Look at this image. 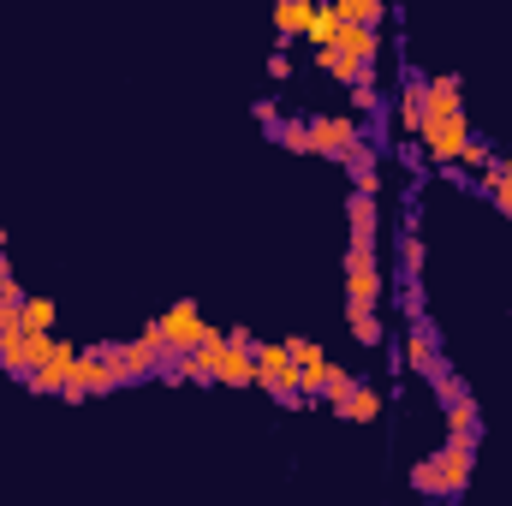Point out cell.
Segmentation results:
<instances>
[{"instance_id": "cell-1", "label": "cell", "mask_w": 512, "mask_h": 506, "mask_svg": "<svg viewBox=\"0 0 512 506\" xmlns=\"http://www.w3.org/2000/svg\"><path fill=\"white\" fill-rule=\"evenodd\" d=\"M423 102H429V114H423V143H429V161H459V149L471 143V131H465V114H459V84L453 78H435L429 90H423Z\"/></svg>"}, {"instance_id": "cell-2", "label": "cell", "mask_w": 512, "mask_h": 506, "mask_svg": "<svg viewBox=\"0 0 512 506\" xmlns=\"http://www.w3.org/2000/svg\"><path fill=\"white\" fill-rule=\"evenodd\" d=\"M465 477H471V441H465V435H453V441L435 453V465H429V471H417V489H447V495H459V489H465Z\"/></svg>"}, {"instance_id": "cell-3", "label": "cell", "mask_w": 512, "mask_h": 506, "mask_svg": "<svg viewBox=\"0 0 512 506\" xmlns=\"http://www.w3.org/2000/svg\"><path fill=\"white\" fill-rule=\"evenodd\" d=\"M256 381H262L268 393H280V399H304V387H298V364H292L286 346H256Z\"/></svg>"}, {"instance_id": "cell-4", "label": "cell", "mask_w": 512, "mask_h": 506, "mask_svg": "<svg viewBox=\"0 0 512 506\" xmlns=\"http://www.w3.org/2000/svg\"><path fill=\"white\" fill-rule=\"evenodd\" d=\"M161 340H167V352H191V346H203V334H209V322L197 316V304H173L161 322Z\"/></svg>"}, {"instance_id": "cell-5", "label": "cell", "mask_w": 512, "mask_h": 506, "mask_svg": "<svg viewBox=\"0 0 512 506\" xmlns=\"http://www.w3.org/2000/svg\"><path fill=\"white\" fill-rule=\"evenodd\" d=\"M161 352H167V340H161V328H149L137 346H120V352H108V358H114V376L131 381V376H149V370L161 364Z\"/></svg>"}, {"instance_id": "cell-6", "label": "cell", "mask_w": 512, "mask_h": 506, "mask_svg": "<svg viewBox=\"0 0 512 506\" xmlns=\"http://www.w3.org/2000/svg\"><path fill=\"white\" fill-rule=\"evenodd\" d=\"M364 137H358V126L346 120V114H322V120H310V149L316 155H352Z\"/></svg>"}, {"instance_id": "cell-7", "label": "cell", "mask_w": 512, "mask_h": 506, "mask_svg": "<svg viewBox=\"0 0 512 506\" xmlns=\"http://www.w3.org/2000/svg\"><path fill=\"white\" fill-rule=\"evenodd\" d=\"M114 358L108 352H78L72 358V381H66V393L72 399H84V393H102V387H114Z\"/></svg>"}, {"instance_id": "cell-8", "label": "cell", "mask_w": 512, "mask_h": 506, "mask_svg": "<svg viewBox=\"0 0 512 506\" xmlns=\"http://www.w3.org/2000/svg\"><path fill=\"white\" fill-rule=\"evenodd\" d=\"M286 352H292V364H298V387H304V399L328 387V370H334V364L322 358V346H310V340H286Z\"/></svg>"}, {"instance_id": "cell-9", "label": "cell", "mask_w": 512, "mask_h": 506, "mask_svg": "<svg viewBox=\"0 0 512 506\" xmlns=\"http://www.w3.org/2000/svg\"><path fill=\"white\" fill-rule=\"evenodd\" d=\"M72 358H78V352L54 340V346H48V358L30 370V387H36V393H66V381H72Z\"/></svg>"}, {"instance_id": "cell-10", "label": "cell", "mask_w": 512, "mask_h": 506, "mask_svg": "<svg viewBox=\"0 0 512 506\" xmlns=\"http://www.w3.org/2000/svg\"><path fill=\"white\" fill-rule=\"evenodd\" d=\"M376 292H382V274H376V268H346V298H352V310H376Z\"/></svg>"}, {"instance_id": "cell-11", "label": "cell", "mask_w": 512, "mask_h": 506, "mask_svg": "<svg viewBox=\"0 0 512 506\" xmlns=\"http://www.w3.org/2000/svg\"><path fill=\"white\" fill-rule=\"evenodd\" d=\"M310 12H316V0H280V6H274L280 36H304V30H310Z\"/></svg>"}, {"instance_id": "cell-12", "label": "cell", "mask_w": 512, "mask_h": 506, "mask_svg": "<svg viewBox=\"0 0 512 506\" xmlns=\"http://www.w3.org/2000/svg\"><path fill=\"white\" fill-rule=\"evenodd\" d=\"M340 417H346V423H376V417H382V399H376L370 387H352L346 405H340Z\"/></svg>"}, {"instance_id": "cell-13", "label": "cell", "mask_w": 512, "mask_h": 506, "mask_svg": "<svg viewBox=\"0 0 512 506\" xmlns=\"http://www.w3.org/2000/svg\"><path fill=\"white\" fill-rule=\"evenodd\" d=\"M340 24H346V18H340L334 6H316V12H310V30H304V42H316V48H328V42L340 36Z\"/></svg>"}, {"instance_id": "cell-14", "label": "cell", "mask_w": 512, "mask_h": 506, "mask_svg": "<svg viewBox=\"0 0 512 506\" xmlns=\"http://www.w3.org/2000/svg\"><path fill=\"white\" fill-rule=\"evenodd\" d=\"M352 239H370L376 245V191H358L352 197Z\"/></svg>"}, {"instance_id": "cell-15", "label": "cell", "mask_w": 512, "mask_h": 506, "mask_svg": "<svg viewBox=\"0 0 512 506\" xmlns=\"http://www.w3.org/2000/svg\"><path fill=\"white\" fill-rule=\"evenodd\" d=\"M423 114H429L423 84H405V96H399V131H423Z\"/></svg>"}, {"instance_id": "cell-16", "label": "cell", "mask_w": 512, "mask_h": 506, "mask_svg": "<svg viewBox=\"0 0 512 506\" xmlns=\"http://www.w3.org/2000/svg\"><path fill=\"white\" fill-rule=\"evenodd\" d=\"M18 328L48 334V328H54V304H48V298H24V304H18Z\"/></svg>"}, {"instance_id": "cell-17", "label": "cell", "mask_w": 512, "mask_h": 506, "mask_svg": "<svg viewBox=\"0 0 512 506\" xmlns=\"http://www.w3.org/2000/svg\"><path fill=\"white\" fill-rule=\"evenodd\" d=\"M334 12L346 24H382V0H334Z\"/></svg>"}, {"instance_id": "cell-18", "label": "cell", "mask_w": 512, "mask_h": 506, "mask_svg": "<svg viewBox=\"0 0 512 506\" xmlns=\"http://www.w3.org/2000/svg\"><path fill=\"white\" fill-rule=\"evenodd\" d=\"M405 358H411V370H435V340H429V328L411 334V352H405Z\"/></svg>"}, {"instance_id": "cell-19", "label": "cell", "mask_w": 512, "mask_h": 506, "mask_svg": "<svg viewBox=\"0 0 512 506\" xmlns=\"http://www.w3.org/2000/svg\"><path fill=\"white\" fill-rule=\"evenodd\" d=\"M352 334H358L364 346H376V340H382V322H376V310H352Z\"/></svg>"}, {"instance_id": "cell-20", "label": "cell", "mask_w": 512, "mask_h": 506, "mask_svg": "<svg viewBox=\"0 0 512 506\" xmlns=\"http://www.w3.org/2000/svg\"><path fill=\"white\" fill-rule=\"evenodd\" d=\"M459 161H465V167H489V149H483V143H465Z\"/></svg>"}, {"instance_id": "cell-21", "label": "cell", "mask_w": 512, "mask_h": 506, "mask_svg": "<svg viewBox=\"0 0 512 506\" xmlns=\"http://www.w3.org/2000/svg\"><path fill=\"white\" fill-rule=\"evenodd\" d=\"M0 292H18V286H12V274H6V256H0Z\"/></svg>"}]
</instances>
